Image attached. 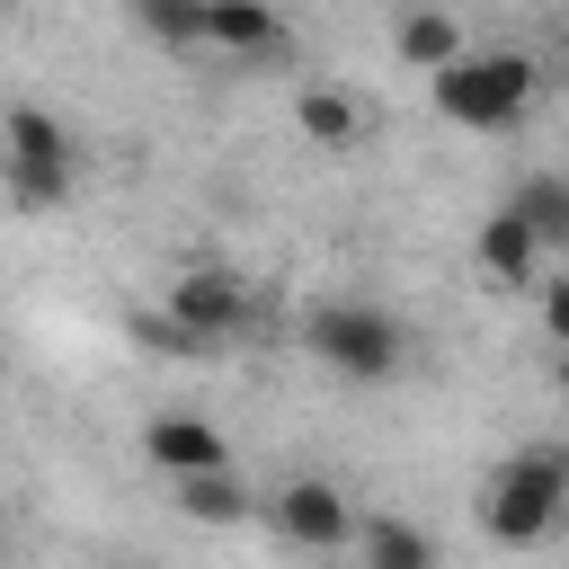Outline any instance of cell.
<instances>
[{"label":"cell","mask_w":569,"mask_h":569,"mask_svg":"<svg viewBox=\"0 0 569 569\" xmlns=\"http://www.w3.org/2000/svg\"><path fill=\"white\" fill-rule=\"evenodd\" d=\"M533 107V62L525 53H453L436 71V116L471 133H507Z\"/></svg>","instance_id":"cell-1"},{"label":"cell","mask_w":569,"mask_h":569,"mask_svg":"<svg viewBox=\"0 0 569 569\" xmlns=\"http://www.w3.org/2000/svg\"><path fill=\"white\" fill-rule=\"evenodd\" d=\"M560 507H569V462H560L551 445L498 462L489 489H480V525H489V542H542V533L560 525Z\"/></svg>","instance_id":"cell-2"},{"label":"cell","mask_w":569,"mask_h":569,"mask_svg":"<svg viewBox=\"0 0 569 569\" xmlns=\"http://www.w3.org/2000/svg\"><path fill=\"white\" fill-rule=\"evenodd\" d=\"M302 347H311L329 373H347V382H382V373H400V356H409V338H400V320H391L382 302H311Z\"/></svg>","instance_id":"cell-3"},{"label":"cell","mask_w":569,"mask_h":569,"mask_svg":"<svg viewBox=\"0 0 569 569\" xmlns=\"http://www.w3.org/2000/svg\"><path fill=\"white\" fill-rule=\"evenodd\" d=\"M276 533L302 542V551H338V542H356V507L329 480H284L276 489Z\"/></svg>","instance_id":"cell-4"},{"label":"cell","mask_w":569,"mask_h":569,"mask_svg":"<svg viewBox=\"0 0 569 569\" xmlns=\"http://www.w3.org/2000/svg\"><path fill=\"white\" fill-rule=\"evenodd\" d=\"M142 453H151L169 480H187V471H222V462H231V453H222V427L196 418V409H160V418L142 427Z\"/></svg>","instance_id":"cell-5"},{"label":"cell","mask_w":569,"mask_h":569,"mask_svg":"<svg viewBox=\"0 0 569 569\" xmlns=\"http://www.w3.org/2000/svg\"><path fill=\"white\" fill-rule=\"evenodd\" d=\"M169 311L196 329V338H231L240 329V311H249V293H240V276H222V267H187L178 284H169Z\"/></svg>","instance_id":"cell-6"},{"label":"cell","mask_w":569,"mask_h":569,"mask_svg":"<svg viewBox=\"0 0 569 569\" xmlns=\"http://www.w3.org/2000/svg\"><path fill=\"white\" fill-rule=\"evenodd\" d=\"M204 44L240 53V62H267V53H284V18L267 0H204Z\"/></svg>","instance_id":"cell-7"},{"label":"cell","mask_w":569,"mask_h":569,"mask_svg":"<svg viewBox=\"0 0 569 569\" xmlns=\"http://www.w3.org/2000/svg\"><path fill=\"white\" fill-rule=\"evenodd\" d=\"M542 249H551V240H542V231H533V222H525L516 204H498V213L480 222V267H489L498 284H533Z\"/></svg>","instance_id":"cell-8"},{"label":"cell","mask_w":569,"mask_h":569,"mask_svg":"<svg viewBox=\"0 0 569 569\" xmlns=\"http://www.w3.org/2000/svg\"><path fill=\"white\" fill-rule=\"evenodd\" d=\"M356 551H365V569H436V542H427L409 516H365Z\"/></svg>","instance_id":"cell-9"},{"label":"cell","mask_w":569,"mask_h":569,"mask_svg":"<svg viewBox=\"0 0 569 569\" xmlns=\"http://www.w3.org/2000/svg\"><path fill=\"white\" fill-rule=\"evenodd\" d=\"M0 133H9V160H27V169H80V160H71V133H62L44 107H9Z\"/></svg>","instance_id":"cell-10"},{"label":"cell","mask_w":569,"mask_h":569,"mask_svg":"<svg viewBox=\"0 0 569 569\" xmlns=\"http://www.w3.org/2000/svg\"><path fill=\"white\" fill-rule=\"evenodd\" d=\"M178 516H196V525H240V516H249V489L231 480V462H222V471H187V480H178Z\"/></svg>","instance_id":"cell-11"},{"label":"cell","mask_w":569,"mask_h":569,"mask_svg":"<svg viewBox=\"0 0 569 569\" xmlns=\"http://www.w3.org/2000/svg\"><path fill=\"white\" fill-rule=\"evenodd\" d=\"M293 116H302V133H311L320 151H347V142L365 133V107H356L347 89H302V107H293Z\"/></svg>","instance_id":"cell-12"},{"label":"cell","mask_w":569,"mask_h":569,"mask_svg":"<svg viewBox=\"0 0 569 569\" xmlns=\"http://www.w3.org/2000/svg\"><path fill=\"white\" fill-rule=\"evenodd\" d=\"M453 53H462V36H453V18H445V9H409V18H400V62L445 71Z\"/></svg>","instance_id":"cell-13"},{"label":"cell","mask_w":569,"mask_h":569,"mask_svg":"<svg viewBox=\"0 0 569 569\" xmlns=\"http://www.w3.org/2000/svg\"><path fill=\"white\" fill-rule=\"evenodd\" d=\"M133 27L160 36V44H178V53H196L204 44V0H133Z\"/></svg>","instance_id":"cell-14"},{"label":"cell","mask_w":569,"mask_h":569,"mask_svg":"<svg viewBox=\"0 0 569 569\" xmlns=\"http://www.w3.org/2000/svg\"><path fill=\"white\" fill-rule=\"evenodd\" d=\"M507 204H516V213H525L542 240H569V187H560V178H525Z\"/></svg>","instance_id":"cell-15"},{"label":"cell","mask_w":569,"mask_h":569,"mask_svg":"<svg viewBox=\"0 0 569 569\" xmlns=\"http://www.w3.org/2000/svg\"><path fill=\"white\" fill-rule=\"evenodd\" d=\"M9 204H18V213L71 204V169H27V160H9Z\"/></svg>","instance_id":"cell-16"},{"label":"cell","mask_w":569,"mask_h":569,"mask_svg":"<svg viewBox=\"0 0 569 569\" xmlns=\"http://www.w3.org/2000/svg\"><path fill=\"white\" fill-rule=\"evenodd\" d=\"M133 338H142V347H160V356H213V338H196L178 311H142V320H133Z\"/></svg>","instance_id":"cell-17"},{"label":"cell","mask_w":569,"mask_h":569,"mask_svg":"<svg viewBox=\"0 0 569 569\" xmlns=\"http://www.w3.org/2000/svg\"><path fill=\"white\" fill-rule=\"evenodd\" d=\"M542 320H551V338L569 347V276H560V284H542Z\"/></svg>","instance_id":"cell-18"},{"label":"cell","mask_w":569,"mask_h":569,"mask_svg":"<svg viewBox=\"0 0 569 569\" xmlns=\"http://www.w3.org/2000/svg\"><path fill=\"white\" fill-rule=\"evenodd\" d=\"M560 391H569V347H560Z\"/></svg>","instance_id":"cell-19"}]
</instances>
